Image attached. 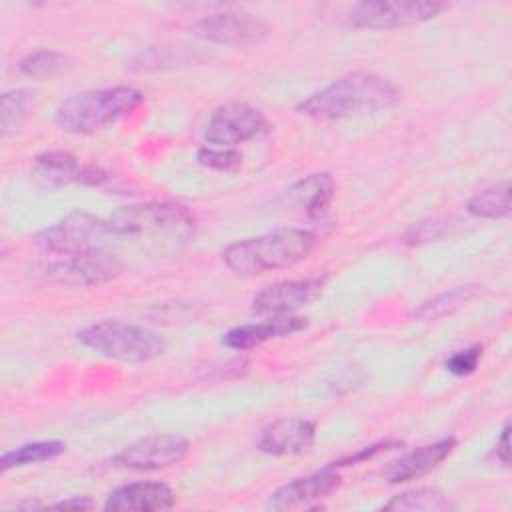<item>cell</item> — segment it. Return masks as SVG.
<instances>
[{
    "instance_id": "1",
    "label": "cell",
    "mask_w": 512,
    "mask_h": 512,
    "mask_svg": "<svg viewBox=\"0 0 512 512\" xmlns=\"http://www.w3.org/2000/svg\"><path fill=\"white\" fill-rule=\"evenodd\" d=\"M112 240H126L152 256H174L196 230L194 214L174 202H142L120 206L108 218Z\"/></svg>"
},
{
    "instance_id": "2",
    "label": "cell",
    "mask_w": 512,
    "mask_h": 512,
    "mask_svg": "<svg viewBox=\"0 0 512 512\" xmlns=\"http://www.w3.org/2000/svg\"><path fill=\"white\" fill-rule=\"evenodd\" d=\"M398 100L400 88L392 80L374 72H350L300 100L296 112L312 120H342L388 110Z\"/></svg>"
},
{
    "instance_id": "3",
    "label": "cell",
    "mask_w": 512,
    "mask_h": 512,
    "mask_svg": "<svg viewBox=\"0 0 512 512\" xmlns=\"http://www.w3.org/2000/svg\"><path fill=\"white\" fill-rule=\"evenodd\" d=\"M318 244L308 228H274L228 244L220 258L236 276H258L306 260Z\"/></svg>"
},
{
    "instance_id": "4",
    "label": "cell",
    "mask_w": 512,
    "mask_h": 512,
    "mask_svg": "<svg viewBox=\"0 0 512 512\" xmlns=\"http://www.w3.org/2000/svg\"><path fill=\"white\" fill-rule=\"evenodd\" d=\"M144 104V94L134 86H108L84 90L62 100L54 110V122L68 134H94L112 126Z\"/></svg>"
},
{
    "instance_id": "5",
    "label": "cell",
    "mask_w": 512,
    "mask_h": 512,
    "mask_svg": "<svg viewBox=\"0 0 512 512\" xmlns=\"http://www.w3.org/2000/svg\"><path fill=\"white\" fill-rule=\"evenodd\" d=\"M76 338L92 352L126 364L154 360L166 350L164 340L156 332L114 318L84 326L82 330H78Z\"/></svg>"
},
{
    "instance_id": "6",
    "label": "cell",
    "mask_w": 512,
    "mask_h": 512,
    "mask_svg": "<svg viewBox=\"0 0 512 512\" xmlns=\"http://www.w3.org/2000/svg\"><path fill=\"white\" fill-rule=\"evenodd\" d=\"M124 262L110 248H94L88 252L52 256L38 266V274L54 284L64 286H102L118 278Z\"/></svg>"
},
{
    "instance_id": "7",
    "label": "cell",
    "mask_w": 512,
    "mask_h": 512,
    "mask_svg": "<svg viewBox=\"0 0 512 512\" xmlns=\"http://www.w3.org/2000/svg\"><path fill=\"white\" fill-rule=\"evenodd\" d=\"M448 10L436 0H364L350 6L346 22L360 30H396L428 22Z\"/></svg>"
},
{
    "instance_id": "8",
    "label": "cell",
    "mask_w": 512,
    "mask_h": 512,
    "mask_svg": "<svg viewBox=\"0 0 512 512\" xmlns=\"http://www.w3.org/2000/svg\"><path fill=\"white\" fill-rule=\"evenodd\" d=\"M112 240L106 218L88 212H72L52 226L34 234V244L50 256H66L88 252L94 248H108Z\"/></svg>"
},
{
    "instance_id": "9",
    "label": "cell",
    "mask_w": 512,
    "mask_h": 512,
    "mask_svg": "<svg viewBox=\"0 0 512 512\" xmlns=\"http://www.w3.org/2000/svg\"><path fill=\"white\" fill-rule=\"evenodd\" d=\"M270 130L272 124L260 108L246 102H226L210 114L204 126V140L208 146L236 148L266 136Z\"/></svg>"
},
{
    "instance_id": "10",
    "label": "cell",
    "mask_w": 512,
    "mask_h": 512,
    "mask_svg": "<svg viewBox=\"0 0 512 512\" xmlns=\"http://www.w3.org/2000/svg\"><path fill=\"white\" fill-rule=\"evenodd\" d=\"M190 442L178 434L142 436L112 456V464L128 470H164L186 458Z\"/></svg>"
},
{
    "instance_id": "11",
    "label": "cell",
    "mask_w": 512,
    "mask_h": 512,
    "mask_svg": "<svg viewBox=\"0 0 512 512\" xmlns=\"http://www.w3.org/2000/svg\"><path fill=\"white\" fill-rule=\"evenodd\" d=\"M272 28L262 18L248 12H216L192 24V34L200 40L222 46H252L270 36Z\"/></svg>"
},
{
    "instance_id": "12",
    "label": "cell",
    "mask_w": 512,
    "mask_h": 512,
    "mask_svg": "<svg viewBox=\"0 0 512 512\" xmlns=\"http://www.w3.org/2000/svg\"><path fill=\"white\" fill-rule=\"evenodd\" d=\"M32 178L44 188H62L70 184L102 186L110 180V174L98 166L80 162L70 152L50 150L34 158Z\"/></svg>"
},
{
    "instance_id": "13",
    "label": "cell",
    "mask_w": 512,
    "mask_h": 512,
    "mask_svg": "<svg viewBox=\"0 0 512 512\" xmlns=\"http://www.w3.org/2000/svg\"><path fill=\"white\" fill-rule=\"evenodd\" d=\"M324 288V278H298L274 282L252 298V312L258 316H282L294 314L296 310L312 304L320 298Z\"/></svg>"
},
{
    "instance_id": "14",
    "label": "cell",
    "mask_w": 512,
    "mask_h": 512,
    "mask_svg": "<svg viewBox=\"0 0 512 512\" xmlns=\"http://www.w3.org/2000/svg\"><path fill=\"white\" fill-rule=\"evenodd\" d=\"M316 424L302 416H284L266 424L256 436V448L268 456H294L310 450Z\"/></svg>"
},
{
    "instance_id": "15",
    "label": "cell",
    "mask_w": 512,
    "mask_h": 512,
    "mask_svg": "<svg viewBox=\"0 0 512 512\" xmlns=\"http://www.w3.org/2000/svg\"><path fill=\"white\" fill-rule=\"evenodd\" d=\"M342 484V476L336 472V468H322L318 472H312L308 476L292 478L290 482L276 488L268 498L270 510H286L294 506H310L314 500H324L332 492H336Z\"/></svg>"
},
{
    "instance_id": "16",
    "label": "cell",
    "mask_w": 512,
    "mask_h": 512,
    "mask_svg": "<svg viewBox=\"0 0 512 512\" xmlns=\"http://www.w3.org/2000/svg\"><path fill=\"white\" fill-rule=\"evenodd\" d=\"M176 504L174 490L156 480H138L114 488L106 500L104 510L108 512H160L170 510Z\"/></svg>"
},
{
    "instance_id": "17",
    "label": "cell",
    "mask_w": 512,
    "mask_h": 512,
    "mask_svg": "<svg viewBox=\"0 0 512 512\" xmlns=\"http://www.w3.org/2000/svg\"><path fill=\"white\" fill-rule=\"evenodd\" d=\"M454 448H456V438L452 436L418 446L406 452L404 456H400L398 460L390 462L382 470V478L388 484H404L410 480H418L428 472L436 470L452 454Z\"/></svg>"
},
{
    "instance_id": "18",
    "label": "cell",
    "mask_w": 512,
    "mask_h": 512,
    "mask_svg": "<svg viewBox=\"0 0 512 512\" xmlns=\"http://www.w3.org/2000/svg\"><path fill=\"white\" fill-rule=\"evenodd\" d=\"M308 328V318L298 314H282L272 316L262 322H250L230 328L222 334V344L232 350H250L268 340L284 338Z\"/></svg>"
},
{
    "instance_id": "19",
    "label": "cell",
    "mask_w": 512,
    "mask_h": 512,
    "mask_svg": "<svg viewBox=\"0 0 512 512\" xmlns=\"http://www.w3.org/2000/svg\"><path fill=\"white\" fill-rule=\"evenodd\" d=\"M290 192L310 218H318L328 210L336 192V184L328 172H318L298 180Z\"/></svg>"
},
{
    "instance_id": "20",
    "label": "cell",
    "mask_w": 512,
    "mask_h": 512,
    "mask_svg": "<svg viewBox=\"0 0 512 512\" xmlns=\"http://www.w3.org/2000/svg\"><path fill=\"white\" fill-rule=\"evenodd\" d=\"M482 292V286L478 284H464V286H454L450 290H444L428 300H424L416 310L414 318L420 322H434L444 316L454 314L468 302H472L478 294Z\"/></svg>"
},
{
    "instance_id": "21",
    "label": "cell",
    "mask_w": 512,
    "mask_h": 512,
    "mask_svg": "<svg viewBox=\"0 0 512 512\" xmlns=\"http://www.w3.org/2000/svg\"><path fill=\"white\" fill-rule=\"evenodd\" d=\"M382 510H402V512H448L456 510V504L438 488L422 486L412 488L402 494L392 496Z\"/></svg>"
},
{
    "instance_id": "22",
    "label": "cell",
    "mask_w": 512,
    "mask_h": 512,
    "mask_svg": "<svg viewBox=\"0 0 512 512\" xmlns=\"http://www.w3.org/2000/svg\"><path fill=\"white\" fill-rule=\"evenodd\" d=\"M64 450H66V442H62V440H34V442L20 444L16 448L2 452L0 472L6 474L8 470H14V468L54 460L60 454H64Z\"/></svg>"
},
{
    "instance_id": "23",
    "label": "cell",
    "mask_w": 512,
    "mask_h": 512,
    "mask_svg": "<svg viewBox=\"0 0 512 512\" xmlns=\"http://www.w3.org/2000/svg\"><path fill=\"white\" fill-rule=\"evenodd\" d=\"M466 212L474 218H504L510 214V182L502 180L480 192L466 202Z\"/></svg>"
},
{
    "instance_id": "24",
    "label": "cell",
    "mask_w": 512,
    "mask_h": 512,
    "mask_svg": "<svg viewBox=\"0 0 512 512\" xmlns=\"http://www.w3.org/2000/svg\"><path fill=\"white\" fill-rule=\"evenodd\" d=\"M34 106V92L28 88L6 90L0 96V128L2 136L16 134L26 122Z\"/></svg>"
},
{
    "instance_id": "25",
    "label": "cell",
    "mask_w": 512,
    "mask_h": 512,
    "mask_svg": "<svg viewBox=\"0 0 512 512\" xmlns=\"http://www.w3.org/2000/svg\"><path fill=\"white\" fill-rule=\"evenodd\" d=\"M70 56H66L60 50H50V48H40L34 52H28L20 62H18V70L28 76V78H36V80H44V78H54L58 74H62L68 66H70Z\"/></svg>"
},
{
    "instance_id": "26",
    "label": "cell",
    "mask_w": 512,
    "mask_h": 512,
    "mask_svg": "<svg viewBox=\"0 0 512 512\" xmlns=\"http://www.w3.org/2000/svg\"><path fill=\"white\" fill-rule=\"evenodd\" d=\"M196 160L200 166L216 172H236L242 166V154L236 148L202 146L196 152Z\"/></svg>"
},
{
    "instance_id": "27",
    "label": "cell",
    "mask_w": 512,
    "mask_h": 512,
    "mask_svg": "<svg viewBox=\"0 0 512 512\" xmlns=\"http://www.w3.org/2000/svg\"><path fill=\"white\" fill-rule=\"evenodd\" d=\"M482 358V346L480 344H472L464 350L454 352L446 362V370L454 376H468L478 368V362Z\"/></svg>"
},
{
    "instance_id": "28",
    "label": "cell",
    "mask_w": 512,
    "mask_h": 512,
    "mask_svg": "<svg viewBox=\"0 0 512 512\" xmlns=\"http://www.w3.org/2000/svg\"><path fill=\"white\" fill-rule=\"evenodd\" d=\"M398 446H402V442H398V440H384V442H376V444H370V446H364V448H360V450H358V452H354V454L342 456V458H338V460L330 462L328 466H330V468L352 466V464H356V462H362V460H370V458H374V456H378V454H382V452L394 450V448H398Z\"/></svg>"
},
{
    "instance_id": "29",
    "label": "cell",
    "mask_w": 512,
    "mask_h": 512,
    "mask_svg": "<svg viewBox=\"0 0 512 512\" xmlns=\"http://www.w3.org/2000/svg\"><path fill=\"white\" fill-rule=\"evenodd\" d=\"M494 454H496V458L500 460L502 466H508V462H510V424L508 422L500 430Z\"/></svg>"
},
{
    "instance_id": "30",
    "label": "cell",
    "mask_w": 512,
    "mask_h": 512,
    "mask_svg": "<svg viewBox=\"0 0 512 512\" xmlns=\"http://www.w3.org/2000/svg\"><path fill=\"white\" fill-rule=\"evenodd\" d=\"M50 508H56V510H90V508H94V502L88 496H72V498H66V500H60V502L52 504Z\"/></svg>"
}]
</instances>
